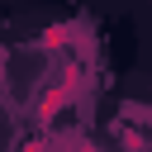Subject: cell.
<instances>
[{
  "label": "cell",
  "instance_id": "obj_1",
  "mask_svg": "<svg viewBox=\"0 0 152 152\" xmlns=\"http://www.w3.org/2000/svg\"><path fill=\"white\" fill-rule=\"evenodd\" d=\"M0 71H5V52H0Z\"/></svg>",
  "mask_w": 152,
  "mask_h": 152
}]
</instances>
